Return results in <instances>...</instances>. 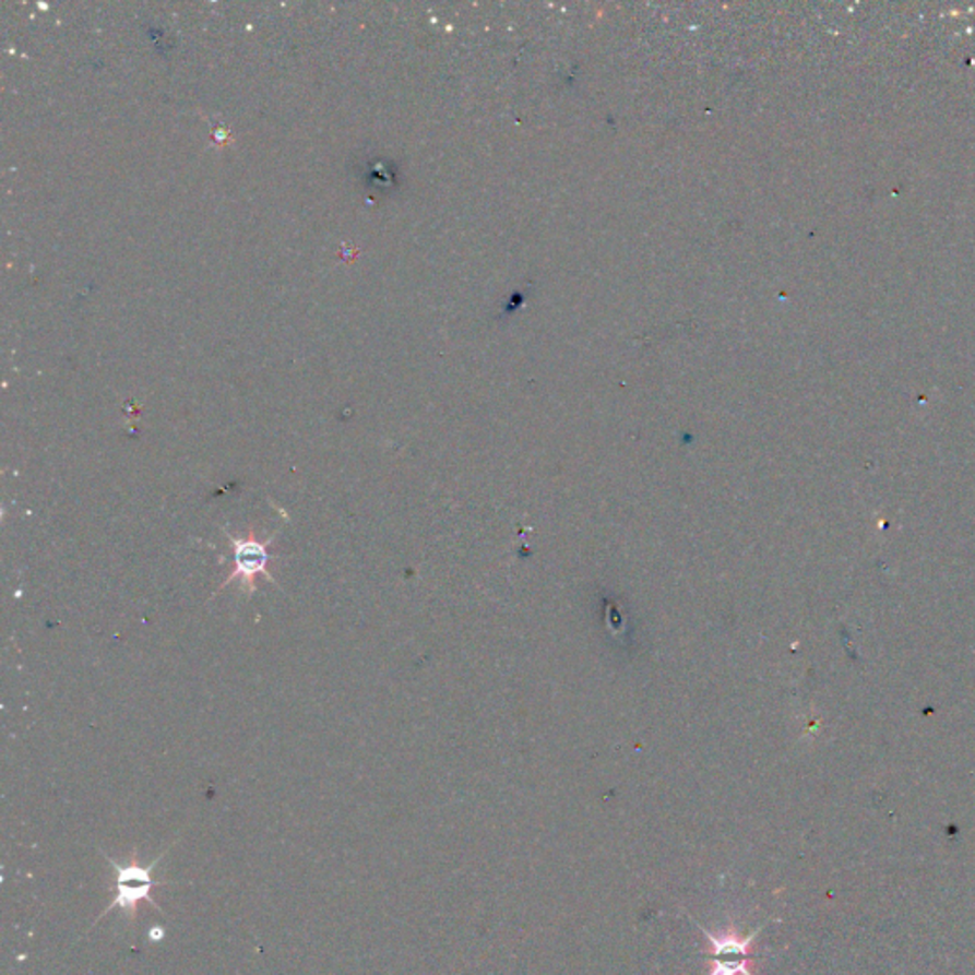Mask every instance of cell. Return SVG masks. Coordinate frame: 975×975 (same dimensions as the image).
Returning a JSON list of instances; mask_svg holds the SVG:
<instances>
[{"label":"cell","mask_w":975,"mask_h":975,"mask_svg":"<svg viewBox=\"0 0 975 975\" xmlns=\"http://www.w3.org/2000/svg\"><path fill=\"white\" fill-rule=\"evenodd\" d=\"M224 532L227 539L231 542L233 549H235V570L227 575V580L222 583V587L217 588L214 595H217L219 591H224L233 581H240L246 595H252V593H255V588H258L255 587L258 575H265L269 581L276 583L275 578L267 572L269 560H271L267 547L273 544L276 534H271L263 542V539L255 536V530L253 528L248 530V534L242 537L233 536L229 530L224 528Z\"/></svg>","instance_id":"1"},{"label":"cell","mask_w":975,"mask_h":975,"mask_svg":"<svg viewBox=\"0 0 975 975\" xmlns=\"http://www.w3.org/2000/svg\"><path fill=\"white\" fill-rule=\"evenodd\" d=\"M695 924L700 926L701 934L705 936L709 946H711L709 954L713 959V968L709 975H752L749 972L752 943H754V939L759 938L760 931L764 930L768 923L760 924L759 928H754L747 936H739L734 926H730V930L723 936H715L705 926H701L700 923Z\"/></svg>","instance_id":"2"},{"label":"cell","mask_w":975,"mask_h":975,"mask_svg":"<svg viewBox=\"0 0 975 975\" xmlns=\"http://www.w3.org/2000/svg\"><path fill=\"white\" fill-rule=\"evenodd\" d=\"M157 887H163V884H117V895H115V900H112L109 907L105 908L102 915L97 916L94 926H96L107 913H111L112 908H124L128 913V918H134L135 908H138V905H140L142 901H147L153 907L158 908L157 903L151 900V892Z\"/></svg>","instance_id":"3"},{"label":"cell","mask_w":975,"mask_h":975,"mask_svg":"<svg viewBox=\"0 0 975 975\" xmlns=\"http://www.w3.org/2000/svg\"><path fill=\"white\" fill-rule=\"evenodd\" d=\"M105 859L112 865V869L117 872V884H174V882H158V880L153 879V867L163 859L164 854L153 861L150 867H143L140 865V861L132 857L128 864L119 865L111 857H107V854H104Z\"/></svg>","instance_id":"4"}]
</instances>
